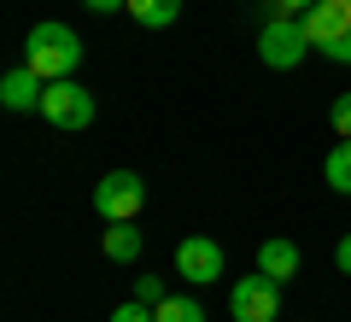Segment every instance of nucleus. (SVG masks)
I'll return each mask as SVG.
<instances>
[{
	"mask_svg": "<svg viewBox=\"0 0 351 322\" xmlns=\"http://www.w3.org/2000/svg\"><path fill=\"white\" fill-rule=\"evenodd\" d=\"M334 264H339V270L351 275V235H346V240H339V246H334Z\"/></svg>",
	"mask_w": 351,
	"mask_h": 322,
	"instance_id": "nucleus-18",
	"label": "nucleus"
},
{
	"mask_svg": "<svg viewBox=\"0 0 351 322\" xmlns=\"http://www.w3.org/2000/svg\"><path fill=\"white\" fill-rule=\"evenodd\" d=\"M258 270L269 275V281H293V275H299V246H293V240H263L258 246Z\"/></svg>",
	"mask_w": 351,
	"mask_h": 322,
	"instance_id": "nucleus-9",
	"label": "nucleus"
},
{
	"mask_svg": "<svg viewBox=\"0 0 351 322\" xmlns=\"http://www.w3.org/2000/svg\"><path fill=\"white\" fill-rule=\"evenodd\" d=\"M24 65L41 76V82H64V76H76V65H82V36H76L71 24H59V18H47V24L29 30Z\"/></svg>",
	"mask_w": 351,
	"mask_h": 322,
	"instance_id": "nucleus-1",
	"label": "nucleus"
},
{
	"mask_svg": "<svg viewBox=\"0 0 351 322\" xmlns=\"http://www.w3.org/2000/svg\"><path fill=\"white\" fill-rule=\"evenodd\" d=\"M41 117H47L53 129H88L94 124V94H88L82 82H71V76H64V82H47V94H41Z\"/></svg>",
	"mask_w": 351,
	"mask_h": 322,
	"instance_id": "nucleus-5",
	"label": "nucleus"
},
{
	"mask_svg": "<svg viewBox=\"0 0 351 322\" xmlns=\"http://www.w3.org/2000/svg\"><path fill=\"white\" fill-rule=\"evenodd\" d=\"M228 317L234 322H276L281 317V281H269V275H246V281H234V293H228Z\"/></svg>",
	"mask_w": 351,
	"mask_h": 322,
	"instance_id": "nucleus-6",
	"label": "nucleus"
},
{
	"mask_svg": "<svg viewBox=\"0 0 351 322\" xmlns=\"http://www.w3.org/2000/svg\"><path fill=\"white\" fill-rule=\"evenodd\" d=\"M129 0H88V12H123Z\"/></svg>",
	"mask_w": 351,
	"mask_h": 322,
	"instance_id": "nucleus-19",
	"label": "nucleus"
},
{
	"mask_svg": "<svg viewBox=\"0 0 351 322\" xmlns=\"http://www.w3.org/2000/svg\"><path fill=\"white\" fill-rule=\"evenodd\" d=\"M311 53V36H304V24L299 18H287V12H276L269 24L258 30V59L269 65V71H293V65Z\"/></svg>",
	"mask_w": 351,
	"mask_h": 322,
	"instance_id": "nucleus-3",
	"label": "nucleus"
},
{
	"mask_svg": "<svg viewBox=\"0 0 351 322\" xmlns=\"http://www.w3.org/2000/svg\"><path fill=\"white\" fill-rule=\"evenodd\" d=\"M112 322H158V310L141 305V299H129V305H117V310H112Z\"/></svg>",
	"mask_w": 351,
	"mask_h": 322,
	"instance_id": "nucleus-14",
	"label": "nucleus"
},
{
	"mask_svg": "<svg viewBox=\"0 0 351 322\" xmlns=\"http://www.w3.org/2000/svg\"><path fill=\"white\" fill-rule=\"evenodd\" d=\"M135 299H141V305H164L170 293H164V281H158V275H141V281H135Z\"/></svg>",
	"mask_w": 351,
	"mask_h": 322,
	"instance_id": "nucleus-15",
	"label": "nucleus"
},
{
	"mask_svg": "<svg viewBox=\"0 0 351 322\" xmlns=\"http://www.w3.org/2000/svg\"><path fill=\"white\" fill-rule=\"evenodd\" d=\"M176 275L193 287H211L223 281V246H217L211 235H188L182 246H176Z\"/></svg>",
	"mask_w": 351,
	"mask_h": 322,
	"instance_id": "nucleus-7",
	"label": "nucleus"
},
{
	"mask_svg": "<svg viewBox=\"0 0 351 322\" xmlns=\"http://www.w3.org/2000/svg\"><path fill=\"white\" fill-rule=\"evenodd\" d=\"M141 205H147V182H141L135 170L100 176V187H94V211H100L106 223H135Z\"/></svg>",
	"mask_w": 351,
	"mask_h": 322,
	"instance_id": "nucleus-4",
	"label": "nucleus"
},
{
	"mask_svg": "<svg viewBox=\"0 0 351 322\" xmlns=\"http://www.w3.org/2000/svg\"><path fill=\"white\" fill-rule=\"evenodd\" d=\"M328 117H334V135H339V141H351V94H339Z\"/></svg>",
	"mask_w": 351,
	"mask_h": 322,
	"instance_id": "nucleus-16",
	"label": "nucleus"
},
{
	"mask_svg": "<svg viewBox=\"0 0 351 322\" xmlns=\"http://www.w3.org/2000/svg\"><path fill=\"white\" fill-rule=\"evenodd\" d=\"M311 6H316V0H276V12H287V18H304Z\"/></svg>",
	"mask_w": 351,
	"mask_h": 322,
	"instance_id": "nucleus-17",
	"label": "nucleus"
},
{
	"mask_svg": "<svg viewBox=\"0 0 351 322\" xmlns=\"http://www.w3.org/2000/svg\"><path fill=\"white\" fill-rule=\"evenodd\" d=\"M152 310H158V322H205L199 299H188V293H170L164 305H152Z\"/></svg>",
	"mask_w": 351,
	"mask_h": 322,
	"instance_id": "nucleus-13",
	"label": "nucleus"
},
{
	"mask_svg": "<svg viewBox=\"0 0 351 322\" xmlns=\"http://www.w3.org/2000/svg\"><path fill=\"white\" fill-rule=\"evenodd\" d=\"M123 12L135 18L141 30H170L176 18H182V0H129Z\"/></svg>",
	"mask_w": 351,
	"mask_h": 322,
	"instance_id": "nucleus-11",
	"label": "nucleus"
},
{
	"mask_svg": "<svg viewBox=\"0 0 351 322\" xmlns=\"http://www.w3.org/2000/svg\"><path fill=\"white\" fill-rule=\"evenodd\" d=\"M311 47L334 65H351V0H316L311 12L299 18Z\"/></svg>",
	"mask_w": 351,
	"mask_h": 322,
	"instance_id": "nucleus-2",
	"label": "nucleus"
},
{
	"mask_svg": "<svg viewBox=\"0 0 351 322\" xmlns=\"http://www.w3.org/2000/svg\"><path fill=\"white\" fill-rule=\"evenodd\" d=\"M322 182L334 187V194H351V141H339V147L322 159Z\"/></svg>",
	"mask_w": 351,
	"mask_h": 322,
	"instance_id": "nucleus-12",
	"label": "nucleus"
},
{
	"mask_svg": "<svg viewBox=\"0 0 351 322\" xmlns=\"http://www.w3.org/2000/svg\"><path fill=\"white\" fill-rule=\"evenodd\" d=\"M41 94H47V82H41L29 65L6 71V82H0V106H6V112H41Z\"/></svg>",
	"mask_w": 351,
	"mask_h": 322,
	"instance_id": "nucleus-8",
	"label": "nucleus"
},
{
	"mask_svg": "<svg viewBox=\"0 0 351 322\" xmlns=\"http://www.w3.org/2000/svg\"><path fill=\"white\" fill-rule=\"evenodd\" d=\"M100 246H106V258H112V264H135L147 240H141L135 223H106V240H100Z\"/></svg>",
	"mask_w": 351,
	"mask_h": 322,
	"instance_id": "nucleus-10",
	"label": "nucleus"
}]
</instances>
